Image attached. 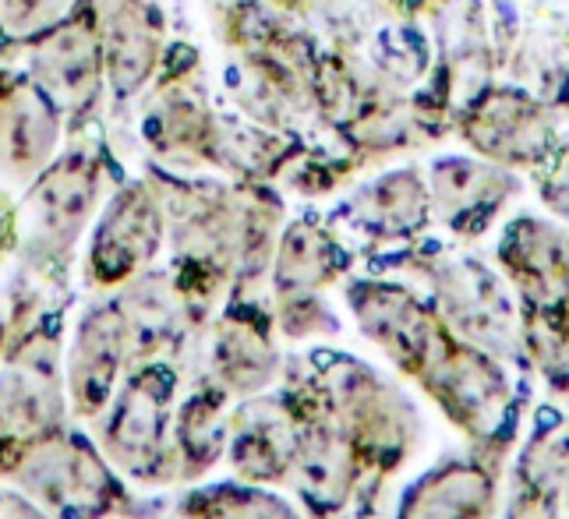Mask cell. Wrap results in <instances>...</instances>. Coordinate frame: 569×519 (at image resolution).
Masks as SVG:
<instances>
[{
  "label": "cell",
  "instance_id": "cell-13",
  "mask_svg": "<svg viewBox=\"0 0 569 519\" xmlns=\"http://www.w3.org/2000/svg\"><path fill=\"white\" fill-rule=\"evenodd\" d=\"M74 14V0H0V36L11 43H39Z\"/></svg>",
  "mask_w": 569,
  "mask_h": 519
},
{
  "label": "cell",
  "instance_id": "cell-2",
  "mask_svg": "<svg viewBox=\"0 0 569 519\" xmlns=\"http://www.w3.org/2000/svg\"><path fill=\"white\" fill-rule=\"evenodd\" d=\"M442 322L453 329L463 343L478 347L492 357L520 361L523 357V322L509 301L499 279L478 262H457L439 269L436 279Z\"/></svg>",
  "mask_w": 569,
  "mask_h": 519
},
{
  "label": "cell",
  "instance_id": "cell-15",
  "mask_svg": "<svg viewBox=\"0 0 569 519\" xmlns=\"http://www.w3.org/2000/svg\"><path fill=\"white\" fill-rule=\"evenodd\" d=\"M11 237H14V216H11V209H8V198L0 194V251L8 248Z\"/></svg>",
  "mask_w": 569,
  "mask_h": 519
},
{
  "label": "cell",
  "instance_id": "cell-10",
  "mask_svg": "<svg viewBox=\"0 0 569 519\" xmlns=\"http://www.w3.org/2000/svg\"><path fill=\"white\" fill-rule=\"evenodd\" d=\"M425 188L415 173H389L382 181L368 184L355 202L347 206V216L355 219V227L371 237H403L415 233L425 223Z\"/></svg>",
  "mask_w": 569,
  "mask_h": 519
},
{
  "label": "cell",
  "instance_id": "cell-7",
  "mask_svg": "<svg viewBox=\"0 0 569 519\" xmlns=\"http://www.w3.org/2000/svg\"><path fill=\"white\" fill-rule=\"evenodd\" d=\"M160 206L142 184H128L113 198L92 237V276L113 283L139 269L160 248Z\"/></svg>",
  "mask_w": 569,
  "mask_h": 519
},
{
  "label": "cell",
  "instance_id": "cell-12",
  "mask_svg": "<svg viewBox=\"0 0 569 519\" xmlns=\"http://www.w3.org/2000/svg\"><path fill=\"white\" fill-rule=\"evenodd\" d=\"M436 202L442 206V216L457 227V233H481L488 216L499 209L496 177L488 170H478L460 159L439 163L436 170Z\"/></svg>",
  "mask_w": 569,
  "mask_h": 519
},
{
  "label": "cell",
  "instance_id": "cell-1",
  "mask_svg": "<svg viewBox=\"0 0 569 519\" xmlns=\"http://www.w3.org/2000/svg\"><path fill=\"white\" fill-rule=\"evenodd\" d=\"M425 389L439 399L460 431L475 442H492L509 413V378L499 357L463 343L453 332H446L439 353L421 371Z\"/></svg>",
  "mask_w": 569,
  "mask_h": 519
},
{
  "label": "cell",
  "instance_id": "cell-8",
  "mask_svg": "<svg viewBox=\"0 0 569 519\" xmlns=\"http://www.w3.org/2000/svg\"><path fill=\"white\" fill-rule=\"evenodd\" d=\"M100 32L113 92H139L149 82L156 57H160V18L146 0H110Z\"/></svg>",
  "mask_w": 569,
  "mask_h": 519
},
{
  "label": "cell",
  "instance_id": "cell-5",
  "mask_svg": "<svg viewBox=\"0 0 569 519\" xmlns=\"http://www.w3.org/2000/svg\"><path fill=\"white\" fill-rule=\"evenodd\" d=\"M96 191H100V173L86 152H71L57 159L47 173H39L26 202L36 241L68 248L92 212Z\"/></svg>",
  "mask_w": 569,
  "mask_h": 519
},
{
  "label": "cell",
  "instance_id": "cell-9",
  "mask_svg": "<svg viewBox=\"0 0 569 519\" xmlns=\"http://www.w3.org/2000/svg\"><path fill=\"white\" fill-rule=\"evenodd\" d=\"M496 473L478 463H449L410 495L403 519H492Z\"/></svg>",
  "mask_w": 569,
  "mask_h": 519
},
{
  "label": "cell",
  "instance_id": "cell-14",
  "mask_svg": "<svg viewBox=\"0 0 569 519\" xmlns=\"http://www.w3.org/2000/svg\"><path fill=\"white\" fill-rule=\"evenodd\" d=\"M545 198H548V206L569 219V159H562V163H559L552 184L545 188Z\"/></svg>",
  "mask_w": 569,
  "mask_h": 519
},
{
  "label": "cell",
  "instance_id": "cell-4",
  "mask_svg": "<svg viewBox=\"0 0 569 519\" xmlns=\"http://www.w3.org/2000/svg\"><path fill=\"white\" fill-rule=\"evenodd\" d=\"M355 308L365 332L415 378H421L449 332L425 305L397 287L365 283L355 290Z\"/></svg>",
  "mask_w": 569,
  "mask_h": 519
},
{
  "label": "cell",
  "instance_id": "cell-3",
  "mask_svg": "<svg viewBox=\"0 0 569 519\" xmlns=\"http://www.w3.org/2000/svg\"><path fill=\"white\" fill-rule=\"evenodd\" d=\"M103 71V32L96 14L74 11L61 29L32 43V82L61 107V113L86 110L100 92Z\"/></svg>",
  "mask_w": 569,
  "mask_h": 519
},
{
  "label": "cell",
  "instance_id": "cell-11",
  "mask_svg": "<svg viewBox=\"0 0 569 519\" xmlns=\"http://www.w3.org/2000/svg\"><path fill=\"white\" fill-rule=\"evenodd\" d=\"M343 269V251L337 241L316 223H293L287 227L277 258V287L283 293H301L329 283Z\"/></svg>",
  "mask_w": 569,
  "mask_h": 519
},
{
  "label": "cell",
  "instance_id": "cell-6",
  "mask_svg": "<svg viewBox=\"0 0 569 519\" xmlns=\"http://www.w3.org/2000/svg\"><path fill=\"white\" fill-rule=\"evenodd\" d=\"M61 107L26 78H0V170L29 177L53 156Z\"/></svg>",
  "mask_w": 569,
  "mask_h": 519
}]
</instances>
